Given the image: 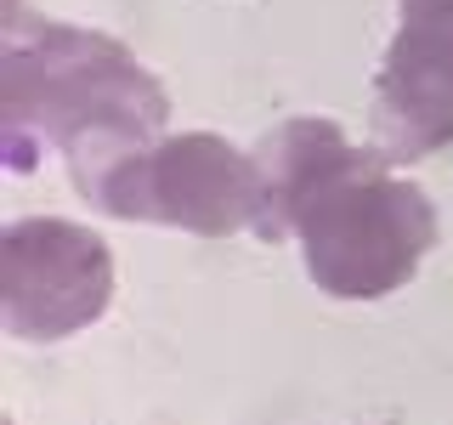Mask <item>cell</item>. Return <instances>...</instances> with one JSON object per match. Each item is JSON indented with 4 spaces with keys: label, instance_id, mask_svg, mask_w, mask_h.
<instances>
[{
    "label": "cell",
    "instance_id": "cell-2",
    "mask_svg": "<svg viewBox=\"0 0 453 425\" xmlns=\"http://www.w3.org/2000/svg\"><path fill=\"white\" fill-rule=\"evenodd\" d=\"M295 238L318 290L340 301H380L419 273L425 250L436 244V210L380 148H351L301 205Z\"/></svg>",
    "mask_w": 453,
    "mask_h": 425
},
{
    "label": "cell",
    "instance_id": "cell-4",
    "mask_svg": "<svg viewBox=\"0 0 453 425\" xmlns=\"http://www.w3.org/2000/svg\"><path fill=\"white\" fill-rule=\"evenodd\" d=\"M113 301V255L63 216L12 221L0 238V323L18 340H63Z\"/></svg>",
    "mask_w": 453,
    "mask_h": 425
},
{
    "label": "cell",
    "instance_id": "cell-6",
    "mask_svg": "<svg viewBox=\"0 0 453 425\" xmlns=\"http://www.w3.org/2000/svg\"><path fill=\"white\" fill-rule=\"evenodd\" d=\"M357 142H346L334 120H283L273 125L261 142L250 148V165H255V188H261V216H255V233L266 244L295 233V216L323 182L334 176V165Z\"/></svg>",
    "mask_w": 453,
    "mask_h": 425
},
{
    "label": "cell",
    "instance_id": "cell-1",
    "mask_svg": "<svg viewBox=\"0 0 453 425\" xmlns=\"http://www.w3.org/2000/svg\"><path fill=\"white\" fill-rule=\"evenodd\" d=\"M170 120L165 85L119 40L68 23L6 28L0 51V131L12 165H28V142L68 159L74 188L108 159L159 142Z\"/></svg>",
    "mask_w": 453,
    "mask_h": 425
},
{
    "label": "cell",
    "instance_id": "cell-3",
    "mask_svg": "<svg viewBox=\"0 0 453 425\" xmlns=\"http://www.w3.org/2000/svg\"><path fill=\"white\" fill-rule=\"evenodd\" d=\"M74 193L119 221L181 227L198 238H226L238 227H255V216H261L250 153L226 148L210 131H181L148 142V148H131L108 159L96 176H85Z\"/></svg>",
    "mask_w": 453,
    "mask_h": 425
},
{
    "label": "cell",
    "instance_id": "cell-5",
    "mask_svg": "<svg viewBox=\"0 0 453 425\" xmlns=\"http://www.w3.org/2000/svg\"><path fill=\"white\" fill-rule=\"evenodd\" d=\"M453 142V0H403V23L374 80V148L391 165Z\"/></svg>",
    "mask_w": 453,
    "mask_h": 425
}]
</instances>
